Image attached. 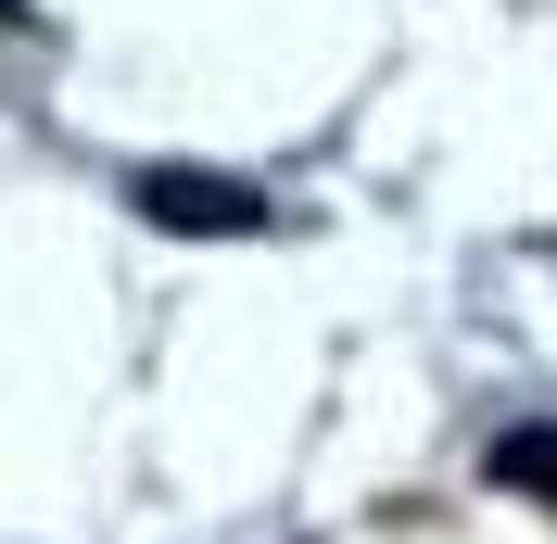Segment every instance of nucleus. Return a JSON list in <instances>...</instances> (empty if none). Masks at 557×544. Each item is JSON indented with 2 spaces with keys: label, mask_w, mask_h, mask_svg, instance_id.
<instances>
[{
  "label": "nucleus",
  "mask_w": 557,
  "mask_h": 544,
  "mask_svg": "<svg viewBox=\"0 0 557 544\" xmlns=\"http://www.w3.org/2000/svg\"><path fill=\"white\" fill-rule=\"evenodd\" d=\"M127 203H139V228H177V240H267V190L215 177V165H139Z\"/></svg>",
  "instance_id": "f257e3e1"
},
{
  "label": "nucleus",
  "mask_w": 557,
  "mask_h": 544,
  "mask_svg": "<svg viewBox=\"0 0 557 544\" xmlns=\"http://www.w3.org/2000/svg\"><path fill=\"white\" fill-rule=\"evenodd\" d=\"M494 494H520V507H545L557 519V418H520V431H494Z\"/></svg>",
  "instance_id": "f03ea898"
}]
</instances>
